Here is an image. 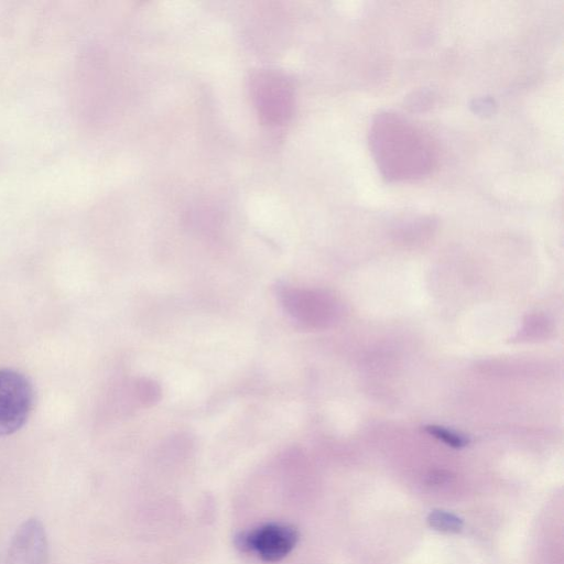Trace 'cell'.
Segmentation results:
<instances>
[{
  "label": "cell",
  "instance_id": "obj_1",
  "mask_svg": "<svg viewBox=\"0 0 564 564\" xmlns=\"http://www.w3.org/2000/svg\"><path fill=\"white\" fill-rule=\"evenodd\" d=\"M368 141L377 167L389 182L420 180L437 166L436 141L399 113H377L369 127Z\"/></svg>",
  "mask_w": 564,
  "mask_h": 564
},
{
  "label": "cell",
  "instance_id": "obj_2",
  "mask_svg": "<svg viewBox=\"0 0 564 564\" xmlns=\"http://www.w3.org/2000/svg\"><path fill=\"white\" fill-rule=\"evenodd\" d=\"M33 402V387L25 376L0 369V436L13 434L25 424Z\"/></svg>",
  "mask_w": 564,
  "mask_h": 564
},
{
  "label": "cell",
  "instance_id": "obj_3",
  "mask_svg": "<svg viewBox=\"0 0 564 564\" xmlns=\"http://www.w3.org/2000/svg\"><path fill=\"white\" fill-rule=\"evenodd\" d=\"M299 533L295 528L269 523L240 533L236 538V544L241 551L253 553L265 562H276L295 547Z\"/></svg>",
  "mask_w": 564,
  "mask_h": 564
},
{
  "label": "cell",
  "instance_id": "obj_4",
  "mask_svg": "<svg viewBox=\"0 0 564 564\" xmlns=\"http://www.w3.org/2000/svg\"><path fill=\"white\" fill-rule=\"evenodd\" d=\"M256 107L268 124H281L291 115L293 91L289 82L275 73H261L252 82Z\"/></svg>",
  "mask_w": 564,
  "mask_h": 564
},
{
  "label": "cell",
  "instance_id": "obj_5",
  "mask_svg": "<svg viewBox=\"0 0 564 564\" xmlns=\"http://www.w3.org/2000/svg\"><path fill=\"white\" fill-rule=\"evenodd\" d=\"M47 541L42 523L25 521L15 532L8 552V564H45Z\"/></svg>",
  "mask_w": 564,
  "mask_h": 564
},
{
  "label": "cell",
  "instance_id": "obj_6",
  "mask_svg": "<svg viewBox=\"0 0 564 564\" xmlns=\"http://www.w3.org/2000/svg\"><path fill=\"white\" fill-rule=\"evenodd\" d=\"M281 301L285 311L301 323L316 324L324 317L323 301L312 292L285 289L281 293Z\"/></svg>",
  "mask_w": 564,
  "mask_h": 564
},
{
  "label": "cell",
  "instance_id": "obj_7",
  "mask_svg": "<svg viewBox=\"0 0 564 564\" xmlns=\"http://www.w3.org/2000/svg\"><path fill=\"white\" fill-rule=\"evenodd\" d=\"M429 524L441 532L457 533L463 528V520L445 510H433L427 517Z\"/></svg>",
  "mask_w": 564,
  "mask_h": 564
},
{
  "label": "cell",
  "instance_id": "obj_8",
  "mask_svg": "<svg viewBox=\"0 0 564 564\" xmlns=\"http://www.w3.org/2000/svg\"><path fill=\"white\" fill-rule=\"evenodd\" d=\"M137 391L141 403L145 405L154 404L161 394L160 387L149 379H141L138 382Z\"/></svg>",
  "mask_w": 564,
  "mask_h": 564
},
{
  "label": "cell",
  "instance_id": "obj_9",
  "mask_svg": "<svg viewBox=\"0 0 564 564\" xmlns=\"http://www.w3.org/2000/svg\"><path fill=\"white\" fill-rule=\"evenodd\" d=\"M429 431L431 434L435 435L437 438L442 440L443 442L453 447H462L467 443V441L463 436H459L441 427L431 426Z\"/></svg>",
  "mask_w": 564,
  "mask_h": 564
}]
</instances>
